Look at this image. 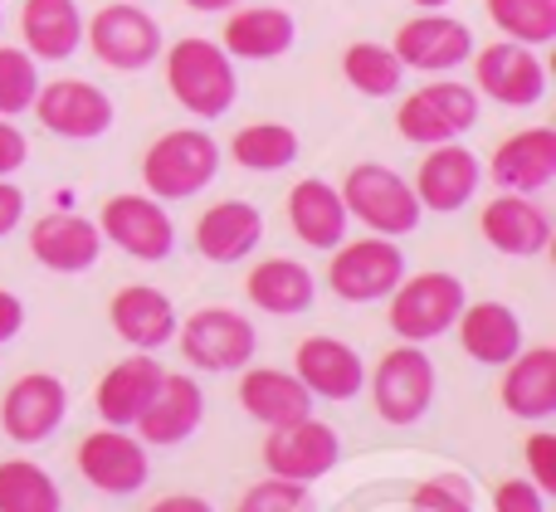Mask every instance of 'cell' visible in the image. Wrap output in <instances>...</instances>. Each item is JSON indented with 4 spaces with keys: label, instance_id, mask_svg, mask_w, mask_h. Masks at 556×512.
Instances as JSON below:
<instances>
[{
    "label": "cell",
    "instance_id": "6da1fadb",
    "mask_svg": "<svg viewBox=\"0 0 556 512\" xmlns=\"http://www.w3.org/2000/svg\"><path fill=\"white\" fill-rule=\"evenodd\" d=\"M166 88L191 117H225L240 98V78H235V59L225 54L215 39L186 35L166 49Z\"/></svg>",
    "mask_w": 556,
    "mask_h": 512
},
{
    "label": "cell",
    "instance_id": "7a4b0ae2",
    "mask_svg": "<svg viewBox=\"0 0 556 512\" xmlns=\"http://www.w3.org/2000/svg\"><path fill=\"white\" fill-rule=\"evenodd\" d=\"M220 176V142L201 127L162 132L142 156V185L156 201H191Z\"/></svg>",
    "mask_w": 556,
    "mask_h": 512
},
{
    "label": "cell",
    "instance_id": "3957f363",
    "mask_svg": "<svg viewBox=\"0 0 556 512\" xmlns=\"http://www.w3.org/2000/svg\"><path fill=\"white\" fill-rule=\"evenodd\" d=\"M342 205L352 220H362L371 234H386V240H401L420 225L425 205L415 201V185L405 181L401 171L381 162H356L342 181Z\"/></svg>",
    "mask_w": 556,
    "mask_h": 512
},
{
    "label": "cell",
    "instance_id": "277c9868",
    "mask_svg": "<svg viewBox=\"0 0 556 512\" xmlns=\"http://www.w3.org/2000/svg\"><path fill=\"white\" fill-rule=\"evenodd\" d=\"M464 303H469V293H464V283L454 279V273L444 269H425L415 273V279H401L391 293V328L401 342H415V347H425V342L444 337V332L454 328V318L464 312Z\"/></svg>",
    "mask_w": 556,
    "mask_h": 512
},
{
    "label": "cell",
    "instance_id": "5b68a950",
    "mask_svg": "<svg viewBox=\"0 0 556 512\" xmlns=\"http://www.w3.org/2000/svg\"><path fill=\"white\" fill-rule=\"evenodd\" d=\"M473 123H479V93L469 84H454V78H434L395 107V132L415 146L459 142Z\"/></svg>",
    "mask_w": 556,
    "mask_h": 512
},
{
    "label": "cell",
    "instance_id": "8992f818",
    "mask_svg": "<svg viewBox=\"0 0 556 512\" xmlns=\"http://www.w3.org/2000/svg\"><path fill=\"white\" fill-rule=\"evenodd\" d=\"M366 386H371V406L386 425H415L434 406V361L415 342H401L376 361Z\"/></svg>",
    "mask_w": 556,
    "mask_h": 512
},
{
    "label": "cell",
    "instance_id": "52a82bcc",
    "mask_svg": "<svg viewBox=\"0 0 556 512\" xmlns=\"http://www.w3.org/2000/svg\"><path fill=\"white\" fill-rule=\"evenodd\" d=\"M401 279H405V254L386 234L337 244L332 264H327V289L342 303H381L391 298Z\"/></svg>",
    "mask_w": 556,
    "mask_h": 512
},
{
    "label": "cell",
    "instance_id": "ba28073f",
    "mask_svg": "<svg viewBox=\"0 0 556 512\" xmlns=\"http://www.w3.org/2000/svg\"><path fill=\"white\" fill-rule=\"evenodd\" d=\"M84 35H88V49H93L108 68H117V74H137V68L162 59V25H156L137 0L103 5L84 25Z\"/></svg>",
    "mask_w": 556,
    "mask_h": 512
},
{
    "label": "cell",
    "instance_id": "9c48e42d",
    "mask_svg": "<svg viewBox=\"0 0 556 512\" xmlns=\"http://www.w3.org/2000/svg\"><path fill=\"white\" fill-rule=\"evenodd\" d=\"M176 337L195 371H240L260 347L254 322L235 308H195L186 322H176Z\"/></svg>",
    "mask_w": 556,
    "mask_h": 512
},
{
    "label": "cell",
    "instance_id": "30bf717a",
    "mask_svg": "<svg viewBox=\"0 0 556 512\" xmlns=\"http://www.w3.org/2000/svg\"><path fill=\"white\" fill-rule=\"evenodd\" d=\"M473 59V93H489L503 107H532L547 98V64L538 59L532 44L518 39H498V44H483Z\"/></svg>",
    "mask_w": 556,
    "mask_h": 512
},
{
    "label": "cell",
    "instance_id": "8fae6325",
    "mask_svg": "<svg viewBox=\"0 0 556 512\" xmlns=\"http://www.w3.org/2000/svg\"><path fill=\"white\" fill-rule=\"evenodd\" d=\"M98 234H103V244H117L123 254H132L142 264H156L176 249V225L156 195H113V201H103Z\"/></svg>",
    "mask_w": 556,
    "mask_h": 512
},
{
    "label": "cell",
    "instance_id": "7c38bea8",
    "mask_svg": "<svg viewBox=\"0 0 556 512\" xmlns=\"http://www.w3.org/2000/svg\"><path fill=\"white\" fill-rule=\"evenodd\" d=\"M29 113L45 123V132L68 137V142H93L113 127V98L88 78H54V84H39Z\"/></svg>",
    "mask_w": 556,
    "mask_h": 512
},
{
    "label": "cell",
    "instance_id": "4fadbf2b",
    "mask_svg": "<svg viewBox=\"0 0 556 512\" xmlns=\"http://www.w3.org/2000/svg\"><path fill=\"white\" fill-rule=\"evenodd\" d=\"M342 459V439L332 425L303 415L293 425H278L264 439V469L274 478H293V484H317L323 474H332Z\"/></svg>",
    "mask_w": 556,
    "mask_h": 512
},
{
    "label": "cell",
    "instance_id": "5bb4252c",
    "mask_svg": "<svg viewBox=\"0 0 556 512\" xmlns=\"http://www.w3.org/2000/svg\"><path fill=\"white\" fill-rule=\"evenodd\" d=\"M395 59L415 74H450V68L469 64L473 54V35L464 20L444 15V10H420L415 20H405L395 29Z\"/></svg>",
    "mask_w": 556,
    "mask_h": 512
},
{
    "label": "cell",
    "instance_id": "9a60e30c",
    "mask_svg": "<svg viewBox=\"0 0 556 512\" xmlns=\"http://www.w3.org/2000/svg\"><path fill=\"white\" fill-rule=\"evenodd\" d=\"M68 415V391L49 371H25L20 381H10V391L0 396V430L20 445H39L49 439Z\"/></svg>",
    "mask_w": 556,
    "mask_h": 512
},
{
    "label": "cell",
    "instance_id": "2e32d148",
    "mask_svg": "<svg viewBox=\"0 0 556 512\" xmlns=\"http://www.w3.org/2000/svg\"><path fill=\"white\" fill-rule=\"evenodd\" d=\"M74 459H78V474H84L98 494H137V488L152 478L147 445L137 435H123L117 425L84 435Z\"/></svg>",
    "mask_w": 556,
    "mask_h": 512
},
{
    "label": "cell",
    "instance_id": "e0dca14e",
    "mask_svg": "<svg viewBox=\"0 0 556 512\" xmlns=\"http://www.w3.org/2000/svg\"><path fill=\"white\" fill-rule=\"evenodd\" d=\"M479 156L469 152V146L459 142H440L425 152L420 171H415V201L425 205V210H440V215H454L464 210V205L473 201V191H479Z\"/></svg>",
    "mask_w": 556,
    "mask_h": 512
},
{
    "label": "cell",
    "instance_id": "ac0fdd59",
    "mask_svg": "<svg viewBox=\"0 0 556 512\" xmlns=\"http://www.w3.org/2000/svg\"><path fill=\"white\" fill-rule=\"evenodd\" d=\"M479 230L508 259H532V254H547V244H552V215L532 195L503 191L498 201H489L479 210Z\"/></svg>",
    "mask_w": 556,
    "mask_h": 512
},
{
    "label": "cell",
    "instance_id": "d6986e66",
    "mask_svg": "<svg viewBox=\"0 0 556 512\" xmlns=\"http://www.w3.org/2000/svg\"><path fill=\"white\" fill-rule=\"evenodd\" d=\"M489 176L513 195H538L556 181V132L552 127H522L503 137L489 156Z\"/></svg>",
    "mask_w": 556,
    "mask_h": 512
},
{
    "label": "cell",
    "instance_id": "ffe728a7",
    "mask_svg": "<svg viewBox=\"0 0 556 512\" xmlns=\"http://www.w3.org/2000/svg\"><path fill=\"white\" fill-rule=\"evenodd\" d=\"M29 254H35V264H45L54 273H88L103 254V234L84 215L54 210L29 225Z\"/></svg>",
    "mask_w": 556,
    "mask_h": 512
},
{
    "label": "cell",
    "instance_id": "44dd1931",
    "mask_svg": "<svg viewBox=\"0 0 556 512\" xmlns=\"http://www.w3.org/2000/svg\"><path fill=\"white\" fill-rule=\"evenodd\" d=\"M293 376L307 386V396L352 400L366 386V367L342 337H307L293 351Z\"/></svg>",
    "mask_w": 556,
    "mask_h": 512
},
{
    "label": "cell",
    "instance_id": "7402d4cb",
    "mask_svg": "<svg viewBox=\"0 0 556 512\" xmlns=\"http://www.w3.org/2000/svg\"><path fill=\"white\" fill-rule=\"evenodd\" d=\"M201 415H205V396L195 386V376H162V391L137 415V435H142V445L172 449L186 445L201 430Z\"/></svg>",
    "mask_w": 556,
    "mask_h": 512
},
{
    "label": "cell",
    "instance_id": "603a6c76",
    "mask_svg": "<svg viewBox=\"0 0 556 512\" xmlns=\"http://www.w3.org/2000/svg\"><path fill=\"white\" fill-rule=\"evenodd\" d=\"M108 318H113L117 337L137 351H156L176 337V308L162 289H152V283H127V289H117Z\"/></svg>",
    "mask_w": 556,
    "mask_h": 512
},
{
    "label": "cell",
    "instance_id": "cb8c5ba5",
    "mask_svg": "<svg viewBox=\"0 0 556 512\" xmlns=\"http://www.w3.org/2000/svg\"><path fill=\"white\" fill-rule=\"evenodd\" d=\"M454 328H459L464 357H473L479 367H508L522 351V318L508 303H464Z\"/></svg>",
    "mask_w": 556,
    "mask_h": 512
},
{
    "label": "cell",
    "instance_id": "d4e9b609",
    "mask_svg": "<svg viewBox=\"0 0 556 512\" xmlns=\"http://www.w3.org/2000/svg\"><path fill=\"white\" fill-rule=\"evenodd\" d=\"M503 410L518 420H552L556 415V351L552 347H522L503 367Z\"/></svg>",
    "mask_w": 556,
    "mask_h": 512
},
{
    "label": "cell",
    "instance_id": "484cf974",
    "mask_svg": "<svg viewBox=\"0 0 556 512\" xmlns=\"http://www.w3.org/2000/svg\"><path fill=\"white\" fill-rule=\"evenodd\" d=\"M264 240V215L250 201H220L195 220V249L211 264H240Z\"/></svg>",
    "mask_w": 556,
    "mask_h": 512
},
{
    "label": "cell",
    "instance_id": "4316f807",
    "mask_svg": "<svg viewBox=\"0 0 556 512\" xmlns=\"http://www.w3.org/2000/svg\"><path fill=\"white\" fill-rule=\"evenodd\" d=\"M298 39V25L288 10L278 5H244V10H230L225 20V35H220V49L230 59H250V64H264V59H278L288 54Z\"/></svg>",
    "mask_w": 556,
    "mask_h": 512
},
{
    "label": "cell",
    "instance_id": "83f0119b",
    "mask_svg": "<svg viewBox=\"0 0 556 512\" xmlns=\"http://www.w3.org/2000/svg\"><path fill=\"white\" fill-rule=\"evenodd\" d=\"M346 220H352V215H346L337 185L307 176V181H298L293 191H288V225H293V234L307 249H337V244L346 240Z\"/></svg>",
    "mask_w": 556,
    "mask_h": 512
},
{
    "label": "cell",
    "instance_id": "f1b7e54d",
    "mask_svg": "<svg viewBox=\"0 0 556 512\" xmlns=\"http://www.w3.org/2000/svg\"><path fill=\"white\" fill-rule=\"evenodd\" d=\"M20 39L35 59L64 64L84 44V10L78 0H25L20 5Z\"/></svg>",
    "mask_w": 556,
    "mask_h": 512
},
{
    "label": "cell",
    "instance_id": "f546056e",
    "mask_svg": "<svg viewBox=\"0 0 556 512\" xmlns=\"http://www.w3.org/2000/svg\"><path fill=\"white\" fill-rule=\"evenodd\" d=\"M240 410L250 420H260L264 430L293 425V420L313 415V396L293 371H274V367H254L240 381Z\"/></svg>",
    "mask_w": 556,
    "mask_h": 512
},
{
    "label": "cell",
    "instance_id": "4dcf8cb0",
    "mask_svg": "<svg viewBox=\"0 0 556 512\" xmlns=\"http://www.w3.org/2000/svg\"><path fill=\"white\" fill-rule=\"evenodd\" d=\"M162 376L166 371H162V361L156 357L117 361V367L98 381V415H103L108 425H117V430L137 425V415H142V410L152 406V396L162 391Z\"/></svg>",
    "mask_w": 556,
    "mask_h": 512
},
{
    "label": "cell",
    "instance_id": "1f68e13d",
    "mask_svg": "<svg viewBox=\"0 0 556 512\" xmlns=\"http://www.w3.org/2000/svg\"><path fill=\"white\" fill-rule=\"evenodd\" d=\"M244 293H250V303L260 312H269V318H298V312L313 308L317 279H313V269L298 259H264L250 269Z\"/></svg>",
    "mask_w": 556,
    "mask_h": 512
},
{
    "label": "cell",
    "instance_id": "d6a6232c",
    "mask_svg": "<svg viewBox=\"0 0 556 512\" xmlns=\"http://www.w3.org/2000/svg\"><path fill=\"white\" fill-rule=\"evenodd\" d=\"M342 74L362 98H391V93H401L405 64L395 59L391 44L356 39V44H346V54H342Z\"/></svg>",
    "mask_w": 556,
    "mask_h": 512
},
{
    "label": "cell",
    "instance_id": "836d02e7",
    "mask_svg": "<svg viewBox=\"0 0 556 512\" xmlns=\"http://www.w3.org/2000/svg\"><path fill=\"white\" fill-rule=\"evenodd\" d=\"M0 512H64V494L35 459H5L0 464Z\"/></svg>",
    "mask_w": 556,
    "mask_h": 512
},
{
    "label": "cell",
    "instance_id": "e575fe53",
    "mask_svg": "<svg viewBox=\"0 0 556 512\" xmlns=\"http://www.w3.org/2000/svg\"><path fill=\"white\" fill-rule=\"evenodd\" d=\"M230 156L244 171H283L298 162V132L288 123H250L235 132Z\"/></svg>",
    "mask_w": 556,
    "mask_h": 512
},
{
    "label": "cell",
    "instance_id": "d590c367",
    "mask_svg": "<svg viewBox=\"0 0 556 512\" xmlns=\"http://www.w3.org/2000/svg\"><path fill=\"white\" fill-rule=\"evenodd\" d=\"M489 20L503 29V39L518 44H552L556 39V0H483Z\"/></svg>",
    "mask_w": 556,
    "mask_h": 512
},
{
    "label": "cell",
    "instance_id": "8d00e7d4",
    "mask_svg": "<svg viewBox=\"0 0 556 512\" xmlns=\"http://www.w3.org/2000/svg\"><path fill=\"white\" fill-rule=\"evenodd\" d=\"M35 93H39V59L29 49L0 44V117L29 113Z\"/></svg>",
    "mask_w": 556,
    "mask_h": 512
},
{
    "label": "cell",
    "instance_id": "74e56055",
    "mask_svg": "<svg viewBox=\"0 0 556 512\" xmlns=\"http://www.w3.org/2000/svg\"><path fill=\"white\" fill-rule=\"evenodd\" d=\"M235 512H313V494L307 484H293V478H260L250 494L240 498Z\"/></svg>",
    "mask_w": 556,
    "mask_h": 512
},
{
    "label": "cell",
    "instance_id": "f35d334b",
    "mask_svg": "<svg viewBox=\"0 0 556 512\" xmlns=\"http://www.w3.org/2000/svg\"><path fill=\"white\" fill-rule=\"evenodd\" d=\"M410 512H473V484L464 474H434L410 494Z\"/></svg>",
    "mask_w": 556,
    "mask_h": 512
},
{
    "label": "cell",
    "instance_id": "ab89813d",
    "mask_svg": "<svg viewBox=\"0 0 556 512\" xmlns=\"http://www.w3.org/2000/svg\"><path fill=\"white\" fill-rule=\"evenodd\" d=\"M493 512H547V494L532 478H503L493 488Z\"/></svg>",
    "mask_w": 556,
    "mask_h": 512
},
{
    "label": "cell",
    "instance_id": "60d3db41",
    "mask_svg": "<svg viewBox=\"0 0 556 512\" xmlns=\"http://www.w3.org/2000/svg\"><path fill=\"white\" fill-rule=\"evenodd\" d=\"M522 455H528L532 484H538L542 494H556V439H552V435H532Z\"/></svg>",
    "mask_w": 556,
    "mask_h": 512
},
{
    "label": "cell",
    "instance_id": "b9f144b4",
    "mask_svg": "<svg viewBox=\"0 0 556 512\" xmlns=\"http://www.w3.org/2000/svg\"><path fill=\"white\" fill-rule=\"evenodd\" d=\"M29 162V142L10 117H0V176H15Z\"/></svg>",
    "mask_w": 556,
    "mask_h": 512
},
{
    "label": "cell",
    "instance_id": "7bdbcfd3",
    "mask_svg": "<svg viewBox=\"0 0 556 512\" xmlns=\"http://www.w3.org/2000/svg\"><path fill=\"white\" fill-rule=\"evenodd\" d=\"M25 220V191L10 185V176H0V234H10Z\"/></svg>",
    "mask_w": 556,
    "mask_h": 512
},
{
    "label": "cell",
    "instance_id": "ee69618b",
    "mask_svg": "<svg viewBox=\"0 0 556 512\" xmlns=\"http://www.w3.org/2000/svg\"><path fill=\"white\" fill-rule=\"evenodd\" d=\"M20 328H25V303H20L15 293L0 289V342H10Z\"/></svg>",
    "mask_w": 556,
    "mask_h": 512
},
{
    "label": "cell",
    "instance_id": "f6af8a7d",
    "mask_svg": "<svg viewBox=\"0 0 556 512\" xmlns=\"http://www.w3.org/2000/svg\"><path fill=\"white\" fill-rule=\"evenodd\" d=\"M147 512H215V508L195 494H172V498H162V503H152Z\"/></svg>",
    "mask_w": 556,
    "mask_h": 512
},
{
    "label": "cell",
    "instance_id": "bcb514c9",
    "mask_svg": "<svg viewBox=\"0 0 556 512\" xmlns=\"http://www.w3.org/2000/svg\"><path fill=\"white\" fill-rule=\"evenodd\" d=\"M191 10H201V15H220V10H235L240 0H186Z\"/></svg>",
    "mask_w": 556,
    "mask_h": 512
},
{
    "label": "cell",
    "instance_id": "7dc6e473",
    "mask_svg": "<svg viewBox=\"0 0 556 512\" xmlns=\"http://www.w3.org/2000/svg\"><path fill=\"white\" fill-rule=\"evenodd\" d=\"M410 5H420V10H444L450 0H410Z\"/></svg>",
    "mask_w": 556,
    "mask_h": 512
}]
</instances>
